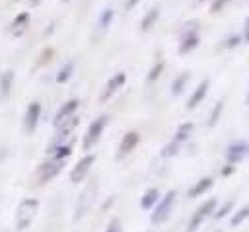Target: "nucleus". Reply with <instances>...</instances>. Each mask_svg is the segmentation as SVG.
<instances>
[{
    "label": "nucleus",
    "mask_w": 249,
    "mask_h": 232,
    "mask_svg": "<svg viewBox=\"0 0 249 232\" xmlns=\"http://www.w3.org/2000/svg\"><path fill=\"white\" fill-rule=\"evenodd\" d=\"M161 72H163V62H156V64L150 68V72L146 74V84H154V82L160 78Z\"/></svg>",
    "instance_id": "obj_26"
},
{
    "label": "nucleus",
    "mask_w": 249,
    "mask_h": 232,
    "mask_svg": "<svg viewBox=\"0 0 249 232\" xmlns=\"http://www.w3.org/2000/svg\"><path fill=\"white\" fill-rule=\"evenodd\" d=\"M138 142H140V135H138L136 131H128V133L121 138V144H119V148H117V158H123V156H126V154H130V152L138 146Z\"/></svg>",
    "instance_id": "obj_13"
},
{
    "label": "nucleus",
    "mask_w": 249,
    "mask_h": 232,
    "mask_svg": "<svg viewBox=\"0 0 249 232\" xmlns=\"http://www.w3.org/2000/svg\"><path fill=\"white\" fill-rule=\"evenodd\" d=\"M136 4H138V0H126V8H128V10H130V8H134Z\"/></svg>",
    "instance_id": "obj_34"
},
{
    "label": "nucleus",
    "mask_w": 249,
    "mask_h": 232,
    "mask_svg": "<svg viewBox=\"0 0 249 232\" xmlns=\"http://www.w3.org/2000/svg\"><path fill=\"white\" fill-rule=\"evenodd\" d=\"M39 119H41V103H39V101H31V103L27 105V109H25L23 129H25L27 133L35 131V127H37Z\"/></svg>",
    "instance_id": "obj_12"
},
{
    "label": "nucleus",
    "mask_w": 249,
    "mask_h": 232,
    "mask_svg": "<svg viewBox=\"0 0 249 232\" xmlns=\"http://www.w3.org/2000/svg\"><path fill=\"white\" fill-rule=\"evenodd\" d=\"M247 152H249V142L247 140H233V142H230V146L226 150V162L233 166V164L241 162Z\"/></svg>",
    "instance_id": "obj_9"
},
{
    "label": "nucleus",
    "mask_w": 249,
    "mask_h": 232,
    "mask_svg": "<svg viewBox=\"0 0 249 232\" xmlns=\"http://www.w3.org/2000/svg\"><path fill=\"white\" fill-rule=\"evenodd\" d=\"M222 111H224V101L220 99V101H216V105H214V107H212V111H210V117H208V127H214V125L218 123V119H220Z\"/></svg>",
    "instance_id": "obj_25"
},
{
    "label": "nucleus",
    "mask_w": 249,
    "mask_h": 232,
    "mask_svg": "<svg viewBox=\"0 0 249 232\" xmlns=\"http://www.w3.org/2000/svg\"><path fill=\"white\" fill-rule=\"evenodd\" d=\"M62 2H70V0H62Z\"/></svg>",
    "instance_id": "obj_36"
},
{
    "label": "nucleus",
    "mask_w": 249,
    "mask_h": 232,
    "mask_svg": "<svg viewBox=\"0 0 249 232\" xmlns=\"http://www.w3.org/2000/svg\"><path fill=\"white\" fill-rule=\"evenodd\" d=\"M66 166V160H58V158H53V156H49L41 166H39V181L41 183H47V181H51V179H54L58 174H60V170Z\"/></svg>",
    "instance_id": "obj_4"
},
{
    "label": "nucleus",
    "mask_w": 249,
    "mask_h": 232,
    "mask_svg": "<svg viewBox=\"0 0 249 232\" xmlns=\"http://www.w3.org/2000/svg\"><path fill=\"white\" fill-rule=\"evenodd\" d=\"M179 148H181V144H177L175 140L167 142V144L161 148V158H171V156H175V154L179 152Z\"/></svg>",
    "instance_id": "obj_27"
},
{
    "label": "nucleus",
    "mask_w": 249,
    "mask_h": 232,
    "mask_svg": "<svg viewBox=\"0 0 249 232\" xmlns=\"http://www.w3.org/2000/svg\"><path fill=\"white\" fill-rule=\"evenodd\" d=\"M239 43H241V35L233 33V35H230V37L224 41V47H226V49H233V47H237Z\"/></svg>",
    "instance_id": "obj_28"
},
{
    "label": "nucleus",
    "mask_w": 249,
    "mask_h": 232,
    "mask_svg": "<svg viewBox=\"0 0 249 232\" xmlns=\"http://www.w3.org/2000/svg\"><path fill=\"white\" fill-rule=\"evenodd\" d=\"M72 72H74V60H68L64 66H60V70H58V74H56V82H58V84L68 82V78L72 76Z\"/></svg>",
    "instance_id": "obj_22"
},
{
    "label": "nucleus",
    "mask_w": 249,
    "mask_h": 232,
    "mask_svg": "<svg viewBox=\"0 0 249 232\" xmlns=\"http://www.w3.org/2000/svg\"><path fill=\"white\" fill-rule=\"evenodd\" d=\"M210 187H212V177H200V179H198V181L189 189V193H187V195H189L191 199H195V197L202 195L204 191H208Z\"/></svg>",
    "instance_id": "obj_16"
},
{
    "label": "nucleus",
    "mask_w": 249,
    "mask_h": 232,
    "mask_svg": "<svg viewBox=\"0 0 249 232\" xmlns=\"http://www.w3.org/2000/svg\"><path fill=\"white\" fill-rule=\"evenodd\" d=\"M208 88H210V80H208V78H204V80L195 88V92L191 94V97L187 99V107H189V109H195V107H196V105L206 97Z\"/></svg>",
    "instance_id": "obj_14"
},
{
    "label": "nucleus",
    "mask_w": 249,
    "mask_h": 232,
    "mask_svg": "<svg viewBox=\"0 0 249 232\" xmlns=\"http://www.w3.org/2000/svg\"><path fill=\"white\" fill-rule=\"evenodd\" d=\"M231 172H233V166H231V164H228V166H226V168L222 170V175H224V177H228V175H230Z\"/></svg>",
    "instance_id": "obj_33"
},
{
    "label": "nucleus",
    "mask_w": 249,
    "mask_h": 232,
    "mask_svg": "<svg viewBox=\"0 0 249 232\" xmlns=\"http://www.w3.org/2000/svg\"><path fill=\"white\" fill-rule=\"evenodd\" d=\"M200 43V35H198V29H196V23H191L189 29L183 31L181 35V45H179V53L185 55V53H191L196 45Z\"/></svg>",
    "instance_id": "obj_8"
},
{
    "label": "nucleus",
    "mask_w": 249,
    "mask_h": 232,
    "mask_svg": "<svg viewBox=\"0 0 249 232\" xmlns=\"http://www.w3.org/2000/svg\"><path fill=\"white\" fill-rule=\"evenodd\" d=\"M158 18H160V8H158V6L150 8V10L146 12V16L142 18V21H140V29H142V31L152 29V27H154V23L158 21Z\"/></svg>",
    "instance_id": "obj_17"
},
{
    "label": "nucleus",
    "mask_w": 249,
    "mask_h": 232,
    "mask_svg": "<svg viewBox=\"0 0 249 232\" xmlns=\"http://www.w3.org/2000/svg\"><path fill=\"white\" fill-rule=\"evenodd\" d=\"M95 197H97V183L93 181V183H89L82 193H80V197H78V203H76V211H74V220H82L88 213H89V209L93 207V203H95Z\"/></svg>",
    "instance_id": "obj_2"
},
{
    "label": "nucleus",
    "mask_w": 249,
    "mask_h": 232,
    "mask_svg": "<svg viewBox=\"0 0 249 232\" xmlns=\"http://www.w3.org/2000/svg\"><path fill=\"white\" fill-rule=\"evenodd\" d=\"M39 213V199L35 197H25L19 201L18 209H16V218H14V226L18 232H23L31 226V222L35 220Z\"/></svg>",
    "instance_id": "obj_1"
},
{
    "label": "nucleus",
    "mask_w": 249,
    "mask_h": 232,
    "mask_svg": "<svg viewBox=\"0 0 249 232\" xmlns=\"http://www.w3.org/2000/svg\"><path fill=\"white\" fill-rule=\"evenodd\" d=\"M113 16H115V10L109 6V8H103V12L99 14V27L101 29H107L109 25H111V21H113Z\"/></svg>",
    "instance_id": "obj_23"
},
{
    "label": "nucleus",
    "mask_w": 249,
    "mask_h": 232,
    "mask_svg": "<svg viewBox=\"0 0 249 232\" xmlns=\"http://www.w3.org/2000/svg\"><path fill=\"white\" fill-rule=\"evenodd\" d=\"M226 4H228V0H216V2L210 6V12H218V10H222Z\"/></svg>",
    "instance_id": "obj_30"
},
{
    "label": "nucleus",
    "mask_w": 249,
    "mask_h": 232,
    "mask_svg": "<svg viewBox=\"0 0 249 232\" xmlns=\"http://www.w3.org/2000/svg\"><path fill=\"white\" fill-rule=\"evenodd\" d=\"M27 21H29V12H21V14H18V16L14 18V21L10 23V29L19 35V33L23 31V27L27 25Z\"/></svg>",
    "instance_id": "obj_21"
},
{
    "label": "nucleus",
    "mask_w": 249,
    "mask_h": 232,
    "mask_svg": "<svg viewBox=\"0 0 249 232\" xmlns=\"http://www.w3.org/2000/svg\"><path fill=\"white\" fill-rule=\"evenodd\" d=\"M218 207V201L212 197V199H208V201H204L195 213H193V216H191V220H189V226H187V232H195L202 222H204V218L214 211Z\"/></svg>",
    "instance_id": "obj_6"
},
{
    "label": "nucleus",
    "mask_w": 249,
    "mask_h": 232,
    "mask_svg": "<svg viewBox=\"0 0 249 232\" xmlns=\"http://www.w3.org/2000/svg\"><path fill=\"white\" fill-rule=\"evenodd\" d=\"M105 125H107V115H99V117L88 127V131H86V135H84V140H82V146H84L86 150H89L91 146L97 144L99 136L103 135Z\"/></svg>",
    "instance_id": "obj_5"
},
{
    "label": "nucleus",
    "mask_w": 249,
    "mask_h": 232,
    "mask_svg": "<svg viewBox=\"0 0 249 232\" xmlns=\"http://www.w3.org/2000/svg\"><path fill=\"white\" fill-rule=\"evenodd\" d=\"M247 218H249V203H247V205H243V207H241V209L231 216L230 224H231V226H239V224H241L243 220H247Z\"/></svg>",
    "instance_id": "obj_24"
},
{
    "label": "nucleus",
    "mask_w": 249,
    "mask_h": 232,
    "mask_svg": "<svg viewBox=\"0 0 249 232\" xmlns=\"http://www.w3.org/2000/svg\"><path fill=\"white\" fill-rule=\"evenodd\" d=\"M78 107H80V101H78V99H68V101H64V103L60 105V109L56 111L54 119H53L54 129H56L58 125H62L64 121H68L70 117H74L76 111H78Z\"/></svg>",
    "instance_id": "obj_11"
},
{
    "label": "nucleus",
    "mask_w": 249,
    "mask_h": 232,
    "mask_svg": "<svg viewBox=\"0 0 249 232\" xmlns=\"http://www.w3.org/2000/svg\"><path fill=\"white\" fill-rule=\"evenodd\" d=\"M105 232H121V226H119V220H111V224L107 226Z\"/></svg>",
    "instance_id": "obj_32"
},
{
    "label": "nucleus",
    "mask_w": 249,
    "mask_h": 232,
    "mask_svg": "<svg viewBox=\"0 0 249 232\" xmlns=\"http://www.w3.org/2000/svg\"><path fill=\"white\" fill-rule=\"evenodd\" d=\"M160 201V191L154 187V189H148L144 195H142V199H140V207L144 209V211H150V209H154V205Z\"/></svg>",
    "instance_id": "obj_19"
},
{
    "label": "nucleus",
    "mask_w": 249,
    "mask_h": 232,
    "mask_svg": "<svg viewBox=\"0 0 249 232\" xmlns=\"http://www.w3.org/2000/svg\"><path fill=\"white\" fill-rule=\"evenodd\" d=\"M189 78H191V72H189V70L179 72V74L175 76V80L171 82V94H173V96H179V94L185 90V86H187Z\"/></svg>",
    "instance_id": "obj_18"
},
{
    "label": "nucleus",
    "mask_w": 249,
    "mask_h": 232,
    "mask_svg": "<svg viewBox=\"0 0 249 232\" xmlns=\"http://www.w3.org/2000/svg\"><path fill=\"white\" fill-rule=\"evenodd\" d=\"M245 101H247V103H249V94H247V99H245Z\"/></svg>",
    "instance_id": "obj_35"
},
{
    "label": "nucleus",
    "mask_w": 249,
    "mask_h": 232,
    "mask_svg": "<svg viewBox=\"0 0 249 232\" xmlns=\"http://www.w3.org/2000/svg\"><path fill=\"white\" fill-rule=\"evenodd\" d=\"M241 41H247V43H249V18L245 19V25H243V33H241Z\"/></svg>",
    "instance_id": "obj_31"
},
{
    "label": "nucleus",
    "mask_w": 249,
    "mask_h": 232,
    "mask_svg": "<svg viewBox=\"0 0 249 232\" xmlns=\"http://www.w3.org/2000/svg\"><path fill=\"white\" fill-rule=\"evenodd\" d=\"M12 86H14V72L12 70H4L2 76H0V101L10 96Z\"/></svg>",
    "instance_id": "obj_15"
},
{
    "label": "nucleus",
    "mask_w": 249,
    "mask_h": 232,
    "mask_svg": "<svg viewBox=\"0 0 249 232\" xmlns=\"http://www.w3.org/2000/svg\"><path fill=\"white\" fill-rule=\"evenodd\" d=\"M93 162H95V156H93V154H86L82 160H78L76 166H74L72 172H70V181H72V183H80V181L88 175V172L91 170Z\"/></svg>",
    "instance_id": "obj_10"
},
{
    "label": "nucleus",
    "mask_w": 249,
    "mask_h": 232,
    "mask_svg": "<svg viewBox=\"0 0 249 232\" xmlns=\"http://www.w3.org/2000/svg\"><path fill=\"white\" fill-rule=\"evenodd\" d=\"M124 82H126V74H124V72H117V74H113V76L107 80V84L103 86L101 94H99V103H105L107 99H111V97L115 96V92H117Z\"/></svg>",
    "instance_id": "obj_7"
},
{
    "label": "nucleus",
    "mask_w": 249,
    "mask_h": 232,
    "mask_svg": "<svg viewBox=\"0 0 249 232\" xmlns=\"http://www.w3.org/2000/svg\"><path fill=\"white\" fill-rule=\"evenodd\" d=\"M191 133H193V123H181V125L177 127V131H175L173 140H175L177 144H183V142H187V140H189Z\"/></svg>",
    "instance_id": "obj_20"
},
{
    "label": "nucleus",
    "mask_w": 249,
    "mask_h": 232,
    "mask_svg": "<svg viewBox=\"0 0 249 232\" xmlns=\"http://www.w3.org/2000/svg\"><path fill=\"white\" fill-rule=\"evenodd\" d=\"M231 207H233V201H226L220 209H218V213H216V218H224L230 211H231Z\"/></svg>",
    "instance_id": "obj_29"
},
{
    "label": "nucleus",
    "mask_w": 249,
    "mask_h": 232,
    "mask_svg": "<svg viewBox=\"0 0 249 232\" xmlns=\"http://www.w3.org/2000/svg\"><path fill=\"white\" fill-rule=\"evenodd\" d=\"M177 199V191H167L163 197H160V201L154 205L152 209V214H150V220L154 224H161L169 214H171V209H173V203Z\"/></svg>",
    "instance_id": "obj_3"
}]
</instances>
